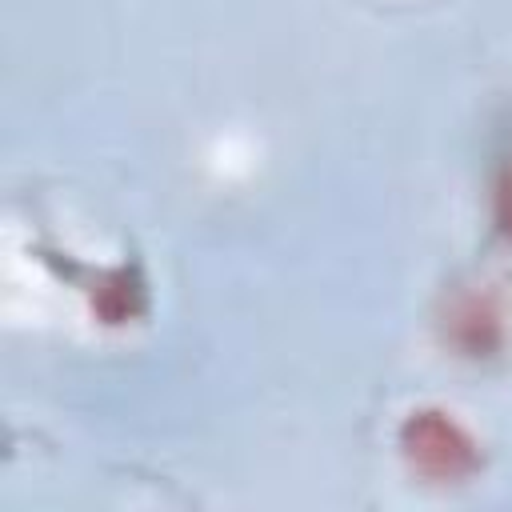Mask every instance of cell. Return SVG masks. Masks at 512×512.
<instances>
[{
	"label": "cell",
	"mask_w": 512,
	"mask_h": 512,
	"mask_svg": "<svg viewBox=\"0 0 512 512\" xmlns=\"http://www.w3.org/2000/svg\"><path fill=\"white\" fill-rule=\"evenodd\" d=\"M416 456H420L424 464L436 460L440 472H456V460L464 456V448H460L456 432H452L444 420H424V424H420V436H416Z\"/></svg>",
	"instance_id": "obj_1"
}]
</instances>
